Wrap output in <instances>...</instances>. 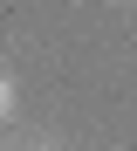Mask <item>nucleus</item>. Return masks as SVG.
I'll list each match as a JSON object with an SVG mask.
<instances>
[{"label": "nucleus", "instance_id": "f257e3e1", "mask_svg": "<svg viewBox=\"0 0 137 151\" xmlns=\"http://www.w3.org/2000/svg\"><path fill=\"white\" fill-rule=\"evenodd\" d=\"M0 117H14V76L0 69Z\"/></svg>", "mask_w": 137, "mask_h": 151}]
</instances>
